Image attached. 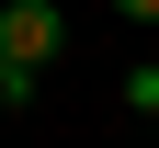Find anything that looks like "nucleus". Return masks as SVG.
<instances>
[{
	"mask_svg": "<svg viewBox=\"0 0 159 148\" xmlns=\"http://www.w3.org/2000/svg\"><path fill=\"white\" fill-rule=\"evenodd\" d=\"M57 46H68V12L57 0H0V57L11 69H46Z\"/></svg>",
	"mask_w": 159,
	"mask_h": 148,
	"instance_id": "f257e3e1",
	"label": "nucleus"
},
{
	"mask_svg": "<svg viewBox=\"0 0 159 148\" xmlns=\"http://www.w3.org/2000/svg\"><path fill=\"white\" fill-rule=\"evenodd\" d=\"M125 103H136V114H159V69H125Z\"/></svg>",
	"mask_w": 159,
	"mask_h": 148,
	"instance_id": "f03ea898",
	"label": "nucleus"
},
{
	"mask_svg": "<svg viewBox=\"0 0 159 148\" xmlns=\"http://www.w3.org/2000/svg\"><path fill=\"white\" fill-rule=\"evenodd\" d=\"M34 91V69H11V57H0V103H23Z\"/></svg>",
	"mask_w": 159,
	"mask_h": 148,
	"instance_id": "7ed1b4c3",
	"label": "nucleus"
},
{
	"mask_svg": "<svg viewBox=\"0 0 159 148\" xmlns=\"http://www.w3.org/2000/svg\"><path fill=\"white\" fill-rule=\"evenodd\" d=\"M114 23H159V0H114Z\"/></svg>",
	"mask_w": 159,
	"mask_h": 148,
	"instance_id": "20e7f679",
	"label": "nucleus"
}]
</instances>
